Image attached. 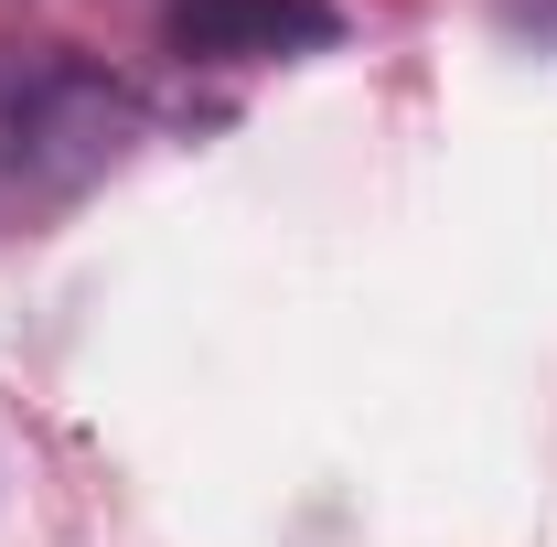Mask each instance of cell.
Returning a JSON list of instances; mask_svg holds the SVG:
<instances>
[{"mask_svg":"<svg viewBox=\"0 0 557 547\" xmlns=\"http://www.w3.org/2000/svg\"><path fill=\"white\" fill-rule=\"evenodd\" d=\"M139 139V97L119 75L75 65V54H22L0 65V226L75 205L97 172H119Z\"/></svg>","mask_w":557,"mask_h":547,"instance_id":"cell-1","label":"cell"},{"mask_svg":"<svg viewBox=\"0 0 557 547\" xmlns=\"http://www.w3.org/2000/svg\"><path fill=\"white\" fill-rule=\"evenodd\" d=\"M172 54L194 65H258V54H300L333 44V0H172Z\"/></svg>","mask_w":557,"mask_h":547,"instance_id":"cell-2","label":"cell"}]
</instances>
